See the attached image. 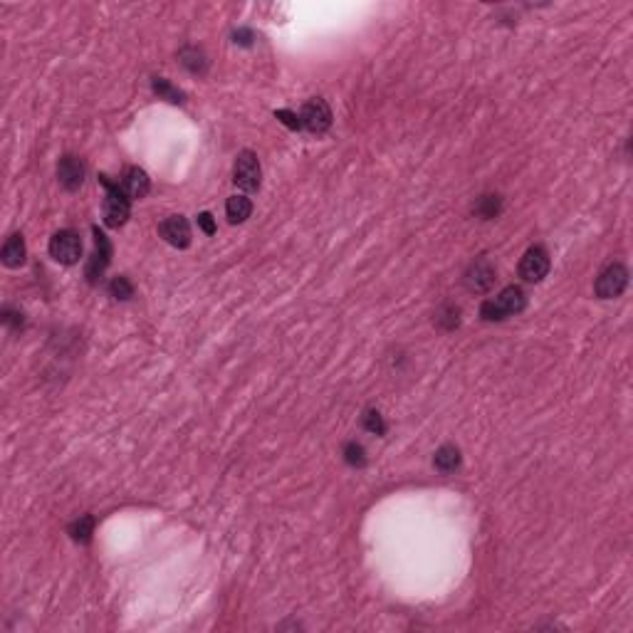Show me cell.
Listing matches in <instances>:
<instances>
[{"mask_svg":"<svg viewBox=\"0 0 633 633\" xmlns=\"http://www.w3.org/2000/svg\"><path fill=\"white\" fill-rule=\"evenodd\" d=\"M626 285H629V270L621 263H611L609 268H604L599 280H596V295L601 300H614L624 292Z\"/></svg>","mask_w":633,"mask_h":633,"instance_id":"cell-4","label":"cell"},{"mask_svg":"<svg viewBox=\"0 0 633 633\" xmlns=\"http://www.w3.org/2000/svg\"><path fill=\"white\" fill-rule=\"evenodd\" d=\"M92 233H94V255L87 265V280L94 285L99 278H102L104 270H107V265H109V258H112V243H109V238L99 228H92Z\"/></svg>","mask_w":633,"mask_h":633,"instance_id":"cell-8","label":"cell"},{"mask_svg":"<svg viewBox=\"0 0 633 633\" xmlns=\"http://www.w3.org/2000/svg\"><path fill=\"white\" fill-rule=\"evenodd\" d=\"M495 285V268L487 260H475L465 273V287L470 292H487Z\"/></svg>","mask_w":633,"mask_h":633,"instance_id":"cell-10","label":"cell"},{"mask_svg":"<svg viewBox=\"0 0 633 633\" xmlns=\"http://www.w3.org/2000/svg\"><path fill=\"white\" fill-rule=\"evenodd\" d=\"M525 307H527L525 290L515 287V285H510V287L502 290V292L497 295L495 300H487V302H482L480 316L485 321H502V319H507V316H512V314H520Z\"/></svg>","mask_w":633,"mask_h":633,"instance_id":"cell-1","label":"cell"},{"mask_svg":"<svg viewBox=\"0 0 633 633\" xmlns=\"http://www.w3.org/2000/svg\"><path fill=\"white\" fill-rule=\"evenodd\" d=\"M3 263L8 265V268H20V265L25 263V240L23 235H10L8 240H5L3 245Z\"/></svg>","mask_w":633,"mask_h":633,"instance_id":"cell-13","label":"cell"},{"mask_svg":"<svg viewBox=\"0 0 633 633\" xmlns=\"http://www.w3.org/2000/svg\"><path fill=\"white\" fill-rule=\"evenodd\" d=\"M178 59H181V64H183L186 69H188V72H193V74H203L205 72V55L200 52L198 47H183L178 52Z\"/></svg>","mask_w":633,"mask_h":633,"instance_id":"cell-16","label":"cell"},{"mask_svg":"<svg viewBox=\"0 0 633 633\" xmlns=\"http://www.w3.org/2000/svg\"><path fill=\"white\" fill-rule=\"evenodd\" d=\"M260 178H263V171H260L258 156L253 152H243L238 156V161H235V169H233L235 186L243 190H258Z\"/></svg>","mask_w":633,"mask_h":633,"instance_id":"cell-6","label":"cell"},{"mask_svg":"<svg viewBox=\"0 0 633 633\" xmlns=\"http://www.w3.org/2000/svg\"><path fill=\"white\" fill-rule=\"evenodd\" d=\"M500 208H502L500 195H482V198L475 203L473 210H475L477 215H480V218L490 220V218H495V215L500 213Z\"/></svg>","mask_w":633,"mask_h":633,"instance_id":"cell-18","label":"cell"},{"mask_svg":"<svg viewBox=\"0 0 633 633\" xmlns=\"http://www.w3.org/2000/svg\"><path fill=\"white\" fill-rule=\"evenodd\" d=\"M250 40H253V33H250V30H238V33H235V42L250 45Z\"/></svg>","mask_w":633,"mask_h":633,"instance_id":"cell-25","label":"cell"},{"mask_svg":"<svg viewBox=\"0 0 633 633\" xmlns=\"http://www.w3.org/2000/svg\"><path fill=\"white\" fill-rule=\"evenodd\" d=\"M549 273V253L542 245H535L520 260V278L525 283H542Z\"/></svg>","mask_w":633,"mask_h":633,"instance_id":"cell-7","label":"cell"},{"mask_svg":"<svg viewBox=\"0 0 633 633\" xmlns=\"http://www.w3.org/2000/svg\"><path fill=\"white\" fill-rule=\"evenodd\" d=\"M161 238L173 248H188L190 245V225L183 215H169L161 223Z\"/></svg>","mask_w":633,"mask_h":633,"instance_id":"cell-9","label":"cell"},{"mask_svg":"<svg viewBox=\"0 0 633 633\" xmlns=\"http://www.w3.org/2000/svg\"><path fill=\"white\" fill-rule=\"evenodd\" d=\"M225 213H228V220L230 223H245V220L250 218V213H253V203H250V198H245V195H233V198H228V203H225Z\"/></svg>","mask_w":633,"mask_h":633,"instance_id":"cell-14","label":"cell"},{"mask_svg":"<svg viewBox=\"0 0 633 633\" xmlns=\"http://www.w3.org/2000/svg\"><path fill=\"white\" fill-rule=\"evenodd\" d=\"M364 428L371 430V433H376V435L386 433V423H384V418H381V414H376V411H366Z\"/></svg>","mask_w":633,"mask_h":633,"instance_id":"cell-21","label":"cell"},{"mask_svg":"<svg viewBox=\"0 0 633 633\" xmlns=\"http://www.w3.org/2000/svg\"><path fill=\"white\" fill-rule=\"evenodd\" d=\"M119 186H122V190L124 193L129 195V198H144V195L149 193V176H147V171H142V169H137V166H134V169H127V173H124V178L119 181Z\"/></svg>","mask_w":633,"mask_h":633,"instance_id":"cell-12","label":"cell"},{"mask_svg":"<svg viewBox=\"0 0 633 633\" xmlns=\"http://www.w3.org/2000/svg\"><path fill=\"white\" fill-rule=\"evenodd\" d=\"M275 117H278L283 124H287L290 129H300V127H302V124H300V117H297V114H295V112H287V109H278V112H275Z\"/></svg>","mask_w":633,"mask_h":633,"instance_id":"cell-23","label":"cell"},{"mask_svg":"<svg viewBox=\"0 0 633 633\" xmlns=\"http://www.w3.org/2000/svg\"><path fill=\"white\" fill-rule=\"evenodd\" d=\"M344 458H346V463L349 465H364L366 463V453H364V448H361L359 443H349L344 448Z\"/></svg>","mask_w":633,"mask_h":633,"instance_id":"cell-22","label":"cell"},{"mask_svg":"<svg viewBox=\"0 0 633 633\" xmlns=\"http://www.w3.org/2000/svg\"><path fill=\"white\" fill-rule=\"evenodd\" d=\"M57 181L67 190H77L84 183V164L77 156H62L57 166Z\"/></svg>","mask_w":633,"mask_h":633,"instance_id":"cell-11","label":"cell"},{"mask_svg":"<svg viewBox=\"0 0 633 633\" xmlns=\"http://www.w3.org/2000/svg\"><path fill=\"white\" fill-rule=\"evenodd\" d=\"M435 468L440 473H453V470L460 468V450L455 445H443V448L435 453Z\"/></svg>","mask_w":633,"mask_h":633,"instance_id":"cell-15","label":"cell"},{"mask_svg":"<svg viewBox=\"0 0 633 633\" xmlns=\"http://www.w3.org/2000/svg\"><path fill=\"white\" fill-rule=\"evenodd\" d=\"M198 225L203 228V233H208V235L215 233V223H213V215L210 213H200L198 215Z\"/></svg>","mask_w":633,"mask_h":633,"instance_id":"cell-24","label":"cell"},{"mask_svg":"<svg viewBox=\"0 0 633 633\" xmlns=\"http://www.w3.org/2000/svg\"><path fill=\"white\" fill-rule=\"evenodd\" d=\"M92 530H94V517L92 515H84V517H79V520L74 522L72 527H69V535H72L74 542H82V544H87V542L92 540Z\"/></svg>","mask_w":633,"mask_h":633,"instance_id":"cell-17","label":"cell"},{"mask_svg":"<svg viewBox=\"0 0 633 633\" xmlns=\"http://www.w3.org/2000/svg\"><path fill=\"white\" fill-rule=\"evenodd\" d=\"M300 124L307 129L309 134H324L331 127V109L324 99L314 97L300 112Z\"/></svg>","mask_w":633,"mask_h":633,"instance_id":"cell-5","label":"cell"},{"mask_svg":"<svg viewBox=\"0 0 633 633\" xmlns=\"http://www.w3.org/2000/svg\"><path fill=\"white\" fill-rule=\"evenodd\" d=\"M50 255L62 265H74L82 258V240L74 230H59L50 240Z\"/></svg>","mask_w":633,"mask_h":633,"instance_id":"cell-3","label":"cell"},{"mask_svg":"<svg viewBox=\"0 0 633 633\" xmlns=\"http://www.w3.org/2000/svg\"><path fill=\"white\" fill-rule=\"evenodd\" d=\"M102 186L107 188V198H104V223L109 228H122L129 218V195L122 190L119 181H112L109 176H99Z\"/></svg>","mask_w":633,"mask_h":633,"instance_id":"cell-2","label":"cell"},{"mask_svg":"<svg viewBox=\"0 0 633 633\" xmlns=\"http://www.w3.org/2000/svg\"><path fill=\"white\" fill-rule=\"evenodd\" d=\"M154 92H156L161 99H169V102H173V104L183 102V94H181L176 87H171V82L169 79H164V77L154 79Z\"/></svg>","mask_w":633,"mask_h":633,"instance_id":"cell-19","label":"cell"},{"mask_svg":"<svg viewBox=\"0 0 633 633\" xmlns=\"http://www.w3.org/2000/svg\"><path fill=\"white\" fill-rule=\"evenodd\" d=\"M109 295H112L114 300H129L134 295V287L127 278H114L112 283H109Z\"/></svg>","mask_w":633,"mask_h":633,"instance_id":"cell-20","label":"cell"}]
</instances>
